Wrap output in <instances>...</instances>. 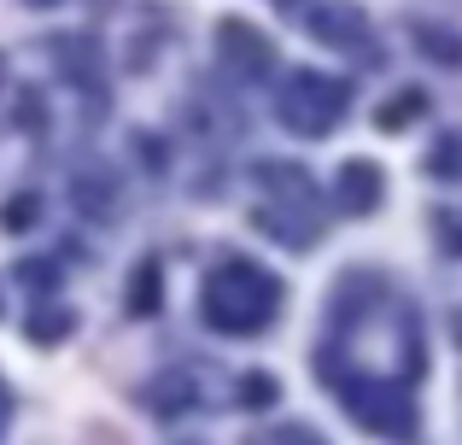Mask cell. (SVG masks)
Segmentation results:
<instances>
[{
    "instance_id": "15",
    "label": "cell",
    "mask_w": 462,
    "mask_h": 445,
    "mask_svg": "<svg viewBox=\"0 0 462 445\" xmlns=\"http://www.w3.org/2000/svg\"><path fill=\"white\" fill-rule=\"evenodd\" d=\"M35 218H42V199H35V194H23V199L6 206V228H30Z\"/></svg>"
},
{
    "instance_id": "14",
    "label": "cell",
    "mask_w": 462,
    "mask_h": 445,
    "mask_svg": "<svg viewBox=\"0 0 462 445\" xmlns=\"http://www.w3.org/2000/svg\"><path fill=\"white\" fill-rule=\"evenodd\" d=\"M65 334H70V317H65V311H47V317L35 311V317H30V340L35 346H53V340H65Z\"/></svg>"
},
{
    "instance_id": "13",
    "label": "cell",
    "mask_w": 462,
    "mask_h": 445,
    "mask_svg": "<svg viewBox=\"0 0 462 445\" xmlns=\"http://www.w3.org/2000/svg\"><path fill=\"white\" fill-rule=\"evenodd\" d=\"M129 311L135 317H152L158 311V264H141L135 282H129Z\"/></svg>"
},
{
    "instance_id": "9",
    "label": "cell",
    "mask_w": 462,
    "mask_h": 445,
    "mask_svg": "<svg viewBox=\"0 0 462 445\" xmlns=\"http://www.w3.org/2000/svg\"><path fill=\"white\" fill-rule=\"evenodd\" d=\"M410 42H416V53H428L433 65H445V70H457L462 65V35L457 30H445V23H410Z\"/></svg>"
},
{
    "instance_id": "4",
    "label": "cell",
    "mask_w": 462,
    "mask_h": 445,
    "mask_svg": "<svg viewBox=\"0 0 462 445\" xmlns=\"http://www.w3.org/2000/svg\"><path fill=\"white\" fill-rule=\"evenodd\" d=\"M217 59H223L228 77L263 82L275 70V42L258 30V23H246V18H223L217 23Z\"/></svg>"
},
{
    "instance_id": "16",
    "label": "cell",
    "mask_w": 462,
    "mask_h": 445,
    "mask_svg": "<svg viewBox=\"0 0 462 445\" xmlns=\"http://www.w3.org/2000/svg\"><path fill=\"white\" fill-rule=\"evenodd\" d=\"M270 445H328L322 434H310V428L305 422H282V428H275V440Z\"/></svg>"
},
{
    "instance_id": "6",
    "label": "cell",
    "mask_w": 462,
    "mask_h": 445,
    "mask_svg": "<svg viewBox=\"0 0 462 445\" xmlns=\"http://www.w3.org/2000/svg\"><path fill=\"white\" fill-rule=\"evenodd\" d=\"M381 164H369V159H346L339 164V176H334V206L346 211V218H369L374 206H381Z\"/></svg>"
},
{
    "instance_id": "10",
    "label": "cell",
    "mask_w": 462,
    "mask_h": 445,
    "mask_svg": "<svg viewBox=\"0 0 462 445\" xmlns=\"http://www.w3.org/2000/svg\"><path fill=\"white\" fill-rule=\"evenodd\" d=\"M428 176L433 182H462V129H445L428 153Z\"/></svg>"
},
{
    "instance_id": "19",
    "label": "cell",
    "mask_w": 462,
    "mask_h": 445,
    "mask_svg": "<svg viewBox=\"0 0 462 445\" xmlns=\"http://www.w3.org/2000/svg\"><path fill=\"white\" fill-rule=\"evenodd\" d=\"M0 411H6V393H0Z\"/></svg>"
},
{
    "instance_id": "17",
    "label": "cell",
    "mask_w": 462,
    "mask_h": 445,
    "mask_svg": "<svg viewBox=\"0 0 462 445\" xmlns=\"http://www.w3.org/2000/svg\"><path fill=\"white\" fill-rule=\"evenodd\" d=\"M240 399H246V404H270V399H275V381H263V375H252V381H246V387H240Z\"/></svg>"
},
{
    "instance_id": "18",
    "label": "cell",
    "mask_w": 462,
    "mask_h": 445,
    "mask_svg": "<svg viewBox=\"0 0 462 445\" xmlns=\"http://www.w3.org/2000/svg\"><path fill=\"white\" fill-rule=\"evenodd\" d=\"M30 6H59V0H30Z\"/></svg>"
},
{
    "instance_id": "8",
    "label": "cell",
    "mask_w": 462,
    "mask_h": 445,
    "mask_svg": "<svg viewBox=\"0 0 462 445\" xmlns=\"http://www.w3.org/2000/svg\"><path fill=\"white\" fill-rule=\"evenodd\" d=\"M70 194H77V211H88V218H112V211H117V194H124V188H117V176H112V171H82Z\"/></svg>"
},
{
    "instance_id": "1",
    "label": "cell",
    "mask_w": 462,
    "mask_h": 445,
    "mask_svg": "<svg viewBox=\"0 0 462 445\" xmlns=\"http://www.w3.org/2000/svg\"><path fill=\"white\" fill-rule=\"evenodd\" d=\"M199 311L217 334L252 340V334H263L275 322V311H282V282L252 258H223L199 287Z\"/></svg>"
},
{
    "instance_id": "2",
    "label": "cell",
    "mask_w": 462,
    "mask_h": 445,
    "mask_svg": "<svg viewBox=\"0 0 462 445\" xmlns=\"http://www.w3.org/2000/svg\"><path fill=\"white\" fill-rule=\"evenodd\" d=\"M351 106V88L339 77H322V70H293V77L275 88V124L287 135H305V141H322L339 129Z\"/></svg>"
},
{
    "instance_id": "7",
    "label": "cell",
    "mask_w": 462,
    "mask_h": 445,
    "mask_svg": "<svg viewBox=\"0 0 462 445\" xmlns=\"http://www.w3.org/2000/svg\"><path fill=\"white\" fill-rule=\"evenodd\" d=\"M258 176L270 182V194H275L282 211H310L316 206V188H310V176L299 171V164H263Z\"/></svg>"
},
{
    "instance_id": "5",
    "label": "cell",
    "mask_w": 462,
    "mask_h": 445,
    "mask_svg": "<svg viewBox=\"0 0 462 445\" xmlns=\"http://www.w3.org/2000/svg\"><path fill=\"white\" fill-rule=\"evenodd\" d=\"M305 30L316 35V42L339 47V53H363V47L374 42L369 12L351 6V0H322V6H310V12H305Z\"/></svg>"
},
{
    "instance_id": "3",
    "label": "cell",
    "mask_w": 462,
    "mask_h": 445,
    "mask_svg": "<svg viewBox=\"0 0 462 445\" xmlns=\"http://www.w3.org/2000/svg\"><path fill=\"white\" fill-rule=\"evenodd\" d=\"M334 381V393L346 399V411H351V422L357 428H369V434H381V440H416V411H410V393L398 387V381H351V375H339V369H316V381Z\"/></svg>"
},
{
    "instance_id": "12",
    "label": "cell",
    "mask_w": 462,
    "mask_h": 445,
    "mask_svg": "<svg viewBox=\"0 0 462 445\" xmlns=\"http://www.w3.org/2000/svg\"><path fill=\"white\" fill-rule=\"evenodd\" d=\"M147 399H152L158 416H170V411H181V404H193V381H188V375H164V381L147 393Z\"/></svg>"
},
{
    "instance_id": "11",
    "label": "cell",
    "mask_w": 462,
    "mask_h": 445,
    "mask_svg": "<svg viewBox=\"0 0 462 445\" xmlns=\"http://www.w3.org/2000/svg\"><path fill=\"white\" fill-rule=\"evenodd\" d=\"M421 112H428V94L404 88L398 100H386V106H381V129H404V124H416Z\"/></svg>"
}]
</instances>
